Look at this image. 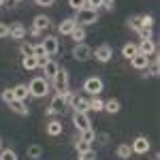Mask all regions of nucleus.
<instances>
[{"label": "nucleus", "mask_w": 160, "mask_h": 160, "mask_svg": "<svg viewBox=\"0 0 160 160\" xmlns=\"http://www.w3.org/2000/svg\"><path fill=\"white\" fill-rule=\"evenodd\" d=\"M30 96H34V98H43V96H47L49 94V81L45 79V77H34L32 81H30Z\"/></svg>", "instance_id": "nucleus-1"}, {"label": "nucleus", "mask_w": 160, "mask_h": 160, "mask_svg": "<svg viewBox=\"0 0 160 160\" xmlns=\"http://www.w3.org/2000/svg\"><path fill=\"white\" fill-rule=\"evenodd\" d=\"M77 26H88V24H96L98 22V11H90V9H81L77 11V15L73 17Z\"/></svg>", "instance_id": "nucleus-2"}, {"label": "nucleus", "mask_w": 160, "mask_h": 160, "mask_svg": "<svg viewBox=\"0 0 160 160\" xmlns=\"http://www.w3.org/2000/svg\"><path fill=\"white\" fill-rule=\"evenodd\" d=\"M102 88H105V83H102L100 77H88L83 81V92H88L90 96H98L102 92Z\"/></svg>", "instance_id": "nucleus-3"}, {"label": "nucleus", "mask_w": 160, "mask_h": 160, "mask_svg": "<svg viewBox=\"0 0 160 160\" xmlns=\"http://www.w3.org/2000/svg\"><path fill=\"white\" fill-rule=\"evenodd\" d=\"M51 81H53V88H56V92H58V94H64L66 90H71V88H68V73H66L64 68H60Z\"/></svg>", "instance_id": "nucleus-4"}, {"label": "nucleus", "mask_w": 160, "mask_h": 160, "mask_svg": "<svg viewBox=\"0 0 160 160\" xmlns=\"http://www.w3.org/2000/svg\"><path fill=\"white\" fill-rule=\"evenodd\" d=\"M66 109V100H64V96L62 94H56L53 98H51V102H49V107H47V115H60L62 111Z\"/></svg>", "instance_id": "nucleus-5"}, {"label": "nucleus", "mask_w": 160, "mask_h": 160, "mask_svg": "<svg viewBox=\"0 0 160 160\" xmlns=\"http://www.w3.org/2000/svg\"><path fill=\"white\" fill-rule=\"evenodd\" d=\"M73 58L79 62H86L92 58V47L90 45H86V43H77L73 47Z\"/></svg>", "instance_id": "nucleus-6"}, {"label": "nucleus", "mask_w": 160, "mask_h": 160, "mask_svg": "<svg viewBox=\"0 0 160 160\" xmlns=\"http://www.w3.org/2000/svg\"><path fill=\"white\" fill-rule=\"evenodd\" d=\"M73 124H75V128H77L79 132H83V130H88V128H92V122H90L88 113H79V111H75V113H73Z\"/></svg>", "instance_id": "nucleus-7"}, {"label": "nucleus", "mask_w": 160, "mask_h": 160, "mask_svg": "<svg viewBox=\"0 0 160 160\" xmlns=\"http://www.w3.org/2000/svg\"><path fill=\"white\" fill-rule=\"evenodd\" d=\"M41 45H43V49H45L47 56H56V53L60 51V41L56 37H45L41 41Z\"/></svg>", "instance_id": "nucleus-8"}, {"label": "nucleus", "mask_w": 160, "mask_h": 160, "mask_svg": "<svg viewBox=\"0 0 160 160\" xmlns=\"http://www.w3.org/2000/svg\"><path fill=\"white\" fill-rule=\"evenodd\" d=\"M92 56L96 58L98 62H109L111 58H113V49H111L109 45H100V47H96V49H92Z\"/></svg>", "instance_id": "nucleus-9"}, {"label": "nucleus", "mask_w": 160, "mask_h": 160, "mask_svg": "<svg viewBox=\"0 0 160 160\" xmlns=\"http://www.w3.org/2000/svg\"><path fill=\"white\" fill-rule=\"evenodd\" d=\"M139 47V53H143V56H156V51H158V47H156V43L152 41V38H141V43L137 45Z\"/></svg>", "instance_id": "nucleus-10"}, {"label": "nucleus", "mask_w": 160, "mask_h": 160, "mask_svg": "<svg viewBox=\"0 0 160 160\" xmlns=\"http://www.w3.org/2000/svg\"><path fill=\"white\" fill-rule=\"evenodd\" d=\"M130 148H132V154H148V152H149L148 137H137L135 141L130 143Z\"/></svg>", "instance_id": "nucleus-11"}, {"label": "nucleus", "mask_w": 160, "mask_h": 160, "mask_svg": "<svg viewBox=\"0 0 160 160\" xmlns=\"http://www.w3.org/2000/svg\"><path fill=\"white\" fill-rule=\"evenodd\" d=\"M26 34H28V30H26L24 24H11L9 26V37L15 38V41H24Z\"/></svg>", "instance_id": "nucleus-12"}, {"label": "nucleus", "mask_w": 160, "mask_h": 160, "mask_svg": "<svg viewBox=\"0 0 160 160\" xmlns=\"http://www.w3.org/2000/svg\"><path fill=\"white\" fill-rule=\"evenodd\" d=\"M32 28L38 30V32L43 34L45 30H49V28H51V19L47 17V15H37V17H34V22H32Z\"/></svg>", "instance_id": "nucleus-13"}, {"label": "nucleus", "mask_w": 160, "mask_h": 160, "mask_svg": "<svg viewBox=\"0 0 160 160\" xmlns=\"http://www.w3.org/2000/svg\"><path fill=\"white\" fill-rule=\"evenodd\" d=\"M130 66L137 68V71H145V68L149 66V58L143 56V53H137L135 58H130Z\"/></svg>", "instance_id": "nucleus-14"}, {"label": "nucleus", "mask_w": 160, "mask_h": 160, "mask_svg": "<svg viewBox=\"0 0 160 160\" xmlns=\"http://www.w3.org/2000/svg\"><path fill=\"white\" fill-rule=\"evenodd\" d=\"M13 96H15V100H24L26 102V98H30V90H28L26 83H19V86L13 88Z\"/></svg>", "instance_id": "nucleus-15"}, {"label": "nucleus", "mask_w": 160, "mask_h": 160, "mask_svg": "<svg viewBox=\"0 0 160 160\" xmlns=\"http://www.w3.org/2000/svg\"><path fill=\"white\" fill-rule=\"evenodd\" d=\"M58 71H60V66H58V62H53V60H49L45 66H43V75H45V79H53Z\"/></svg>", "instance_id": "nucleus-16"}, {"label": "nucleus", "mask_w": 160, "mask_h": 160, "mask_svg": "<svg viewBox=\"0 0 160 160\" xmlns=\"http://www.w3.org/2000/svg\"><path fill=\"white\" fill-rule=\"evenodd\" d=\"M75 28H77L75 19H73V17H68V19H64V22H62V24L58 26V32H60V34H71Z\"/></svg>", "instance_id": "nucleus-17"}, {"label": "nucleus", "mask_w": 160, "mask_h": 160, "mask_svg": "<svg viewBox=\"0 0 160 160\" xmlns=\"http://www.w3.org/2000/svg\"><path fill=\"white\" fill-rule=\"evenodd\" d=\"M45 130H47V135H49V137L62 135V122H58V120H51V122L45 126Z\"/></svg>", "instance_id": "nucleus-18"}, {"label": "nucleus", "mask_w": 160, "mask_h": 160, "mask_svg": "<svg viewBox=\"0 0 160 160\" xmlns=\"http://www.w3.org/2000/svg\"><path fill=\"white\" fill-rule=\"evenodd\" d=\"M9 107H11L15 113H19V115H28V113H30V109L26 107L24 100H11V102H9Z\"/></svg>", "instance_id": "nucleus-19"}, {"label": "nucleus", "mask_w": 160, "mask_h": 160, "mask_svg": "<svg viewBox=\"0 0 160 160\" xmlns=\"http://www.w3.org/2000/svg\"><path fill=\"white\" fill-rule=\"evenodd\" d=\"M137 53H139V47H137L135 43H126V45L122 47V56H124V58H128V60L135 58Z\"/></svg>", "instance_id": "nucleus-20"}, {"label": "nucleus", "mask_w": 160, "mask_h": 160, "mask_svg": "<svg viewBox=\"0 0 160 160\" xmlns=\"http://www.w3.org/2000/svg\"><path fill=\"white\" fill-rule=\"evenodd\" d=\"M88 107H90V111H102L105 100H100V96H92V98H88Z\"/></svg>", "instance_id": "nucleus-21"}, {"label": "nucleus", "mask_w": 160, "mask_h": 160, "mask_svg": "<svg viewBox=\"0 0 160 160\" xmlns=\"http://www.w3.org/2000/svg\"><path fill=\"white\" fill-rule=\"evenodd\" d=\"M102 109L107 111V113H111V115H115V113H120V100H115V98H111L105 102V107Z\"/></svg>", "instance_id": "nucleus-22"}, {"label": "nucleus", "mask_w": 160, "mask_h": 160, "mask_svg": "<svg viewBox=\"0 0 160 160\" xmlns=\"http://www.w3.org/2000/svg\"><path fill=\"white\" fill-rule=\"evenodd\" d=\"M68 37L73 38V41H77V43H83V41H86V30H83V26H77Z\"/></svg>", "instance_id": "nucleus-23"}, {"label": "nucleus", "mask_w": 160, "mask_h": 160, "mask_svg": "<svg viewBox=\"0 0 160 160\" xmlns=\"http://www.w3.org/2000/svg\"><path fill=\"white\" fill-rule=\"evenodd\" d=\"M26 154H28V158L38 160L41 156H43V148H41V145H30V148L26 149Z\"/></svg>", "instance_id": "nucleus-24"}, {"label": "nucleus", "mask_w": 160, "mask_h": 160, "mask_svg": "<svg viewBox=\"0 0 160 160\" xmlns=\"http://www.w3.org/2000/svg\"><path fill=\"white\" fill-rule=\"evenodd\" d=\"M22 66H24L26 71H34V68H38L37 66V58H34V56H26V58H22Z\"/></svg>", "instance_id": "nucleus-25"}, {"label": "nucleus", "mask_w": 160, "mask_h": 160, "mask_svg": "<svg viewBox=\"0 0 160 160\" xmlns=\"http://www.w3.org/2000/svg\"><path fill=\"white\" fill-rule=\"evenodd\" d=\"M130 154H132L130 143H120V145H118V156H120V158H130Z\"/></svg>", "instance_id": "nucleus-26"}, {"label": "nucleus", "mask_w": 160, "mask_h": 160, "mask_svg": "<svg viewBox=\"0 0 160 160\" xmlns=\"http://www.w3.org/2000/svg\"><path fill=\"white\" fill-rule=\"evenodd\" d=\"M19 53H22V56H34V45H32V43H22V45H19Z\"/></svg>", "instance_id": "nucleus-27"}, {"label": "nucleus", "mask_w": 160, "mask_h": 160, "mask_svg": "<svg viewBox=\"0 0 160 160\" xmlns=\"http://www.w3.org/2000/svg\"><path fill=\"white\" fill-rule=\"evenodd\" d=\"M0 160H17V152L15 149H2L0 152Z\"/></svg>", "instance_id": "nucleus-28"}, {"label": "nucleus", "mask_w": 160, "mask_h": 160, "mask_svg": "<svg viewBox=\"0 0 160 160\" xmlns=\"http://www.w3.org/2000/svg\"><path fill=\"white\" fill-rule=\"evenodd\" d=\"M94 139H96V132H94L92 128H88V130L81 132V141H86V143H92Z\"/></svg>", "instance_id": "nucleus-29"}, {"label": "nucleus", "mask_w": 160, "mask_h": 160, "mask_svg": "<svg viewBox=\"0 0 160 160\" xmlns=\"http://www.w3.org/2000/svg\"><path fill=\"white\" fill-rule=\"evenodd\" d=\"M128 26H130L132 30H139V28H141V15H132V17L128 19Z\"/></svg>", "instance_id": "nucleus-30"}, {"label": "nucleus", "mask_w": 160, "mask_h": 160, "mask_svg": "<svg viewBox=\"0 0 160 160\" xmlns=\"http://www.w3.org/2000/svg\"><path fill=\"white\" fill-rule=\"evenodd\" d=\"M100 7H102L100 0H86V9H90V11H98Z\"/></svg>", "instance_id": "nucleus-31"}, {"label": "nucleus", "mask_w": 160, "mask_h": 160, "mask_svg": "<svg viewBox=\"0 0 160 160\" xmlns=\"http://www.w3.org/2000/svg\"><path fill=\"white\" fill-rule=\"evenodd\" d=\"M0 96H2V100H4L7 105H9L11 100H15V96H13V90H11V88H7V90H2V94H0Z\"/></svg>", "instance_id": "nucleus-32"}, {"label": "nucleus", "mask_w": 160, "mask_h": 160, "mask_svg": "<svg viewBox=\"0 0 160 160\" xmlns=\"http://www.w3.org/2000/svg\"><path fill=\"white\" fill-rule=\"evenodd\" d=\"M75 148H77V152L81 154V152H88V149H92V143H86V141H81V139H79V141L75 143Z\"/></svg>", "instance_id": "nucleus-33"}, {"label": "nucleus", "mask_w": 160, "mask_h": 160, "mask_svg": "<svg viewBox=\"0 0 160 160\" xmlns=\"http://www.w3.org/2000/svg\"><path fill=\"white\" fill-rule=\"evenodd\" d=\"M79 160H96V152H94V149L81 152V154H79Z\"/></svg>", "instance_id": "nucleus-34"}, {"label": "nucleus", "mask_w": 160, "mask_h": 160, "mask_svg": "<svg viewBox=\"0 0 160 160\" xmlns=\"http://www.w3.org/2000/svg\"><path fill=\"white\" fill-rule=\"evenodd\" d=\"M68 4L73 7L75 11H81V9H86V0H68Z\"/></svg>", "instance_id": "nucleus-35"}, {"label": "nucleus", "mask_w": 160, "mask_h": 160, "mask_svg": "<svg viewBox=\"0 0 160 160\" xmlns=\"http://www.w3.org/2000/svg\"><path fill=\"white\" fill-rule=\"evenodd\" d=\"M141 26L143 28H152L154 26V17L152 15H141Z\"/></svg>", "instance_id": "nucleus-36"}, {"label": "nucleus", "mask_w": 160, "mask_h": 160, "mask_svg": "<svg viewBox=\"0 0 160 160\" xmlns=\"http://www.w3.org/2000/svg\"><path fill=\"white\" fill-rule=\"evenodd\" d=\"M137 32H139V37H141V38H152V28H143V26H141Z\"/></svg>", "instance_id": "nucleus-37"}, {"label": "nucleus", "mask_w": 160, "mask_h": 160, "mask_svg": "<svg viewBox=\"0 0 160 160\" xmlns=\"http://www.w3.org/2000/svg\"><path fill=\"white\" fill-rule=\"evenodd\" d=\"M34 58H37V56H34ZM49 60H51L49 56H38V58H37V66H41V68H43V66H45Z\"/></svg>", "instance_id": "nucleus-38"}, {"label": "nucleus", "mask_w": 160, "mask_h": 160, "mask_svg": "<svg viewBox=\"0 0 160 160\" xmlns=\"http://www.w3.org/2000/svg\"><path fill=\"white\" fill-rule=\"evenodd\" d=\"M149 73L154 75V77H156V75L160 73V64H158V58H156V60L152 62V68H149Z\"/></svg>", "instance_id": "nucleus-39"}, {"label": "nucleus", "mask_w": 160, "mask_h": 160, "mask_svg": "<svg viewBox=\"0 0 160 160\" xmlns=\"http://www.w3.org/2000/svg\"><path fill=\"white\" fill-rule=\"evenodd\" d=\"M34 56H47V53H45V49H43V45H41V43H37V45H34Z\"/></svg>", "instance_id": "nucleus-40"}, {"label": "nucleus", "mask_w": 160, "mask_h": 160, "mask_svg": "<svg viewBox=\"0 0 160 160\" xmlns=\"http://www.w3.org/2000/svg\"><path fill=\"white\" fill-rule=\"evenodd\" d=\"M7 37H9V26L0 24V38H7Z\"/></svg>", "instance_id": "nucleus-41"}, {"label": "nucleus", "mask_w": 160, "mask_h": 160, "mask_svg": "<svg viewBox=\"0 0 160 160\" xmlns=\"http://www.w3.org/2000/svg\"><path fill=\"white\" fill-rule=\"evenodd\" d=\"M100 2H102V7H105L107 11H111V9H113V4H115V0H100Z\"/></svg>", "instance_id": "nucleus-42"}, {"label": "nucleus", "mask_w": 160, "mask_h": 160, "mask_svg": "<svg viewBox=\"0 0 160 160\" xmlns=\"http://www.w3.org/2000/svg\"><path fill=\"white\" fill-rule=\"evenodd\" d=\"M34 2H37L38 7H51V4H53L56 0H34Z\"/></svg>", "instance_id": "nucleus-43"}, {"label": "nucleus", "mask_w": 160, "mask_h": 160, "mask_svg": "<svg viewBox=\"0 0 160 160\" xmlns=\"http://www.w3.org/2000/svg\"><path fill=\"white\" fill-rule=\"evenodd\" d=\"M30 34H32V37H41V32H38V30H34V28H30Z\"/></svg>", "instance_id": "nucleus-44"}, {"label": "nucleus", "mask_w": 160, "mask_h": 160, "mask_svg": "<svg viewBox=\"0 0 160 160\" xmlns=\"http://www.w3.org/2000/svg\"><path fill=\"white\" fill-rule=\"evenodd\" d=\"M2 4H4V0H0V7H2Z\"/></svg>", "instance_id": "nucleus-45"}, {"label": "nucleus", "mask_w": 160, "mask_h": 160, "mask_svg": "<svg viewBox=\"0 0 160 160\" xmlns=\"http://www.w3.org/2000/svg\"><path fill=\"white\" fill-rule=\"evenodd\" d=\"M13 2H24V0H13Z\"/></svg>", "instance_id": "nucleus-46"}, {"label": "nucleus", "mask_w": 160, "mask_h": 160, "mask_svg": "<svg viewBox=\"0 0 160 160\" xmlns=\"http://www.w3.org/2000/svg\"><path fill=\"white\" fill-rule=\"evenodd\" d=\"M0 148H2V141H0Z\"/></svg>", "instance_id": "nucleus-47"}]
</instances>
